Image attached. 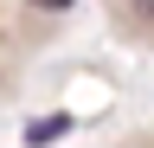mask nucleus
<instances>
[{"instance_id":"obj_2","label":"nucleus","mask_w":154,"mask_h":148,"mask_svg":"<svg viewBox=\"0 0 154 148\" xmlns=\"http://www.w3.org/2000/svg\"><path fill=\"white\" fill-rule=\"evenodd\" d=\"M26 7H38V13H64V7H77V0H26Z\"/></svg>"},{"instance_id":"obj_3","label":"nucleus","mask_w":154,"mask_h":148,"mask_svg":"<svg viewBox=\"0 0 154 148\" xmlns=\"http://www.w3.org/2000/svg\"><path fill=\"white\" fill-rule=\"evenodd\" d=\"M135 13H141V20H148V26H154V0H135Z\"/></svg>"},{"instance_id":"obj_1","label":"nucleus","mask_w":154,"mask_h":148,"mask_svg":"<svg viewBox=\"0 0 154 148\" xmlns=\"http://www.w3.org/2000/svg\"><path fill=\"white\" fill-rule=\"evenodd\" d=\"M71 129V116H38V122H26V148H45V142H58Z\"/></svg>"}]
</instances>
